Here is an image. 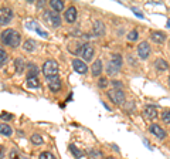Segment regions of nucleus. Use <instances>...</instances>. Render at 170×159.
<instances>
[{"mask_svg": "<svg viewBox=\"0 0 170 159\" xmlns=\"http://www.w3.org/2000/svg\"><path fill=\"white\" fill-rule=\"evenodd\" d=\"M169 84H170V77H169Z\"/></svg>", "mask_w": 170, "mask_h": 159, "instance_id": "obj_35", "label": "nucleus"}, {"mask_svg": "<svg viewBox=\"0 0 170 159\" xmlns=\"http://www.w3.org/2000/svg\"><path fill=\"white\" fill-rule=\"evenodd\" d=\"M107 85H108L107 78H99V87H101V88H105Z\"/></svg>", "mask_w": 170, "mask_h": 159, "instance_id": "obj_29", "label": "nucleus"}, {"mask_svg": "<svg viewBox=\"0 0 170 159\" xmlns=\"http://www.w3.org/2000/svg\"><path fill=\"white\" fill-rule=\"evenodd\" d=\"M137 54H139V57L142 58V60H146V58L149 57L150 47H149V44H147L146 41H143V43H140L139 46H137Z\"/></svg>", "mask_w": 170, "mask_h": 159, "instance_id": "obj_7", "label": "nucleus"}, {"mask_svg": "<svg viewBox=\"0 0 170 159\" xmlns=\"http://www.w3.org/2000/svg\"><path fill=\"white\" fill-rule=\"evenodd\" d=\"M19 159H20V158H19ZM21 159H26V158H21Z\"/></svg>", "mask_w": 170, "mask_h": 159, "instance_id": "obj_36", "label": "nucleus"}, {"mask_svg": "<svg viewBox=\"0 0 170 159\" xmlns=\"http://www.w3.org/2000/svg\"><path fill=\"white\" fill-rule=\"evenodd\" d=\"M7 61V54H6V51L3 50V48L0 47V67H2V65L4 64V63H6Z\"/></svg>", "mask_w": 170, "mask_h": 159, "instance_id": "obj_23", "label": "nucleus"}, {"mask_svg": "<svg viewBox=\"0 0 170 159\" xmlns=\"http://www.w3.org/2000/svg\"><path fill=\"white\" fill-rule=\"evenodd\" d=\"M145 115L146 118H156L157 117V111L155 107H146L145 108Z\"/></svg>", "mask_w": 170, "mask_h": 159, "instance_id": "obj_17", "label": "nucleus"}, {"mask_svg": "<svg viewBox=\"0 0 170 159\" xmlns=\"http://www.w3.org/2000/svg\"><path fill=\"white\" fill-rule=\"evenodd\" d=\"M81 55H82V58H85V61H91L94 57V47L91 44H84L82 50H81Z\"/></svg>", "mask_w": 170, "mask_h": 159, "instance_id": "obj_9", "label": "nucleus"}, {"mask_svg": "<svg viewBox=\"0 0 170 159\" xmlns=\"http://www.w3.org/2000/svg\"><path fill=\"white\" fill-rule=\"evenodd\" d=\"M94 31H95L97 36H103V33H105V27H103V24L101 23V21H97L95 26H94Z\"/></svg>", "mask_w": 170, "mask_h": 159, "instance_id": "obj_20", "label": "nucleus"}, {"mask_svg": "<svg viewBox=\"0 0 170 159\" xmlns=\"http://www.w3.org/2000/svg\"><path fill=\"white\" fill-rule=\"evenodd\" d=\"M43 73L47 78L58 74V63L55 60H47L43 64Z\"/></svg>", "mask_w": 170, "mask_h": 159, "instance_id": "obj_2", "label": "nucleus"}, {"mask_svg": "<svg viewBox=\"0 0 170 159\" xmlns=\"http://www.w3.org/2000/svg\"><path fill=\"white\" fill-rule=\"evenodd\" d=\"M120 65H122V57L119 54H113L109 61V64H108V70H107L108 74H111V75L118 74Z\"/></svg>", "mask_w": 170, "mask_h": 159, "instance_id": "obj_3", "label": "nucleus"}, {"mask_svg": "<svg viewBox=\"0 0 170 159\" xmlns=\"http://www.w3.org/2000/svg\"><path fill=\"white\" fill-rule=\"evenodd\" d=\"M150 38L153 40V43L162 44L166 40V36H164V33H162V31H153V33L150 34Z\"/></svg>", "mask_w": 170, "mask_h": 159, "instance_id": "obj_13", "label": "nucleus"}, {"mask_svg": "<svg viewBox=\"0 0 170 159\" xmlns=\"http://www.w3.org/2000/svg\"><path fill=\"white\" fill-rule=\"evenodd\" d=\"M40 159H55V156H54L51 152H43L40 155Z\"/></svg>", "mask_w": 170, "mask_h": 159, "instance_id": "obj_26", "label": "nucleus"}, {"mask_svg": "<svg viewBox=\"0 0 170 159\" xmlns=\"http://www.w3.org/2000/svg\"><path fill=\"white\" fill-rule=\"evenodd\" d=\"M24 50L26 51H33L34 50V41H26L24 43Z\"/></svg>", "mask_w": 170, "mask_h": 159, "instance_id": "obj_25", "label": "nucleus"}, {"mask_svg": "<svg viewBox=\"0 0 170 159\" xmlns=\"http://www.w3.org/2000/svg\"><path fill=\"white\" fill-rule=\"evenodd\" d=\"M89 158L91 159H103V156L97 149H89Z\"/></svg>", "mask_w": 170, "mask_h": 159, "instance_id": "obj_21", "label": "nucleus"}, {"mask_svg": "<svg viewBox=\"0 0 170 159\" xmlns=\"http://www.w3.org/2000/svg\"><path fill=\"white\" fill-rule=\"evenodd\" d=\"M0 40L2 43L6 44V46H10V47H19V44L21 41V36L19 31L13 30V29H7L3 33L0 34Z\"/></svg>", "mask_w": 170, "mask_h": 159, "instance_id": "obj_1", "label": "nucleus"}, {"mask_svg": "<svg viewBox=\"0 0 170 159\" xmlns=\"http://www.w3.org/2000/svg\"><path fill=\"white\" fill-rule=\"evenodd\" d=\"M64 16H65V20H67L68 23H74V21L77 20V9H75L74 6L68 7Z\"/></svg>", "mask_w": 170, "mask_h": 159, "instance_id": "obj_12", "label": "nucleus"}, {"mask_svg": "<svg viewBox=\"0 0 170 159\" xmlns=\"http://www.w3.org/2000/svg\"><path fill=\"white\" fill-rule=\"evenodd\" d=\"M167 27L170 29V19H169V20H167Z\"/></svg>", "mask_w": 170, "mask_h": 159, "instance_id": "obj_34", "label": "nucleus"}, {"mask_svg": "<svg viewBox=\"0 0 170 159\" xmlns=\"http://www.w3.org/2000/svg\"><path fill=\"white\" fill-rule=\"evenodd\" d=\"M48 80V85H50L51 91L54 92H58L61 90V80L58 75H54V77H48L47 78Z\"/></svg>", "mask_w": 170, "mask_h": 159, "instance_id": "obj_8", "label": "nucleus"}, {"mask_svg": "<svg viewBox=\"0 0 170 159\" xmlns=\"http://www.w3.org/2000/svg\"><path fill=\"white\" fill-rule=\"evenodd\" d=\"M50 6L53 7L55 11H63V9H64V2H63V0H51V2H50Z\"/></svg>", "mask_w": 170, "mask_h": 159, "instance_id": "obj_15", "label": "nucleus"}, {"mask_svg": "<svg viewBox=\"0 0 170 159\" xmlns=\"http://www.w3.org/2000/svg\"><path fill=\"white\" fill-rule=\"evenodd\" d=\"M13 19V11L9 7H2L0 9V26H6L10 23V20Z\"/></svg>", "mask_w": 170, "mask_h": 159, "instance_id": "obj_5", "label": "nucleus"}, {"mask_svg": "<svg viewBox=\"0 0 170 159\" xmlns=\"http://www.w3.org/2000/svg\"><path fill=\"white\" fill-rule=\"evenodd\" d=\"M149 131L152 132L153 135H156L157 138H160V139L166 138V132H164V129L162 128V126H160V125H157V124H153V125H150Z\"/></svg>", "mask_w": 170, "mask_h": 159, "instance_id": "obj_11", "label": "nucleus"}, {"mask_svg": "<svg viewBox=\"0 0 170 159\" xmlns=\"http://www.w3.org/2000/svg\"><path fill=\"white\" fill-rule=\"evenodd\" d=\"M44 19H46L47 23L50 24V26H53V27H58L61 24V19L55 11H46V13H44Z\"/></svg>", "mask_w": 170, "mask_h": 159, "instance_id": "obj_4", "label": "nucleus"}, {"mask_svg": "<svg viewBox=\"0 0 170 159\" xmlns=\"http://www.w3.org/2000/svg\"><path fill=\"white\" fill-rule=\"evenodd\" d=\"M109 159H113V158H109Z\"/></svg>", "mask_w": 170, "mask_h": 159, "instance_id": "obj_37", "label": "nucleus"}, {"mask_svg": "<svg viewBox=\"0 0 170 159\" xmlns=\"http://www.w3.org/2000/svg\"><path fill=\"white\" fill-rule=\"evenodd\" d=\"M155 67H156V70H159V71H166L167 68H169V64H167L163 58H157V60L155 61Z\"/></svg>", "mask_w": 170, "mask_h": 159, "instance_id": "obj_14", "label": "nucleus"}, {"mask_svg": "<svg viewBox=\"0 0 170 159\" xmlns=\"http://www.w3.org/2000/svg\"><path fill=\"white\" fill-rule=\"evenodd\" d=\"M27 85L30 88H38L40 87V81L37 77H28L27 78Z\"/></svg>", "mask_w": 170, "mask_h": 159, "instance_id": "obj_19", "label": "nucleus"}, {"mask_svg": "<svg viewBox=\"0 0 170 159\" xmlns=\"http://www.w3.org/2000/svg\"><path fill=\"white\" fill-rule=\"evenodd\" d=\"M112 84H113V87H116V88L122 87V82H119V81H112Z\"/></svg>", "mask_w": 170, "mask_h": 159, "instance_id": "obj_32", "label": "nucleus"}, {"mask_svg": "<svg viewBox=\"0 0 170 159\" xmlns=\"http://www.w3.org/2000/svg\"><path fill=\"white\" fill-rule=\"evenodd\" d=\"M162 119H163L164 122H167V124H170V109L169 111H164L163 114H162Z\"/></svg>", "mask_w": 170, "mask_h": 159, "instance_id": "obj_27", "label": "nucleus"}, {"mask_svg": "<svg viewBox=\"0 0 170 159\" xmlns=\"http://www.w3.org/2000/svg\"><path fill=\"white\" fill-rule=\"evenodd\" d=\"M101 71H102V63H101V60H97L92 64V74L97 77L101 74Z\"/></svg>", "mask_w": 170, "mask_h": 159, "instance_id": "obj_16", "label": "nucleus"}, {"mask_svg": "<svg viewBox=\"0 0 170 159\" xmlns=\"http://www.w3.org/2000/svg\"><path fill=\"white\" fill-rule=\"evenodd\" d=\"M3 146H0V159H2V158H3Z\"/></svg>", "mask_w": 170, "mask_h": 159, "instance_id": "obj_33", "label": "nucleus"}, {"mask_svg": "<svg viewBox=\"0 0 170 159\" xmlns=\"http://www.w3.org/2000/svg\"><path fill=\"white\" fill-rule=\"evenodd\" d=\"M71 149H72V153H74V155H75V158H81V156L84 155V153L81 152V151H78V149H77V148H74V146H72V148H71Z\"/></svg>", "mask_w": 170, "mask_h": 159, "instance_id": "obj_28", "label": "nucleus"}, {"mask_svg": "<svg viewBox=\"0 0 170 159\" xmlns=\"http://www.w3.org/2000/svg\"><path fill=\"white\" fill-rule=\"evenodd\" d=\"M10 158L11 159H19L20 156H19V153H17L16 151H11V152H10Z\"/></svg>", "mask_w": 170, "mask_h": 159, "instance_id": "obj_31", "label": "nucleus"}, {"mask_svg": "<svg viewBox=\"0 0 170 159\" xmlns=\"http://www.w3.org/2000/svg\"><path fill=\"white\" fill-rule=\"evenodd\" d=\"M72 67H74V70H75L78 74H85V73L88 71L87 64H85L84 61H81V60H74L72 61Z\"/></svg>", "mask_w": 170, "mask_h": 159, "instance_id": "obj_10", "label": "nucleus"}, {"mask_svg": "<svg viewBox=\"0 0 170 159\" xmlns=\"http://www.w3.org/2000/svg\"><path fill=\"white\" fill-rule=\"evenodd\" d=\"M31 142H33L34 145H41V144H43V138H41V135H38V134H34V135L31 136Z\"/></svg>", "mask_w": 170, "mask_h": 159, "instance_id": "obj_22", "label": "nucleus"}, {"mask_svg": "<svg viewBox=\"0 0 170 159\" xmlns=\"http://www.w3.org/2000/svg\"><path fill=\"white\" fill-rule=\"evenodd\" d=\"M0 134L4 136H10L13 134V131H11V128L7 124H0Z\"/></svg>", "mask_w": 170, "mask_h": 159, "instance_id": "obj_18", "label": "nucleus"}, {"mask_svg": "<svg viewBox=\"0 0 170 159\" xmlns=\"http://www.w3.org/2000/svg\"><path fill=\"white\" fill-rule=\"evenodd\" d=\"M108 95H109V98L112 99L113 104H124L125 102V94L122 90H111L108 91Z\"/></svg>", "mask_w": 170, "mask_h": 159, "instance_id": "obj_6", "label": "nucleus"}, {"mask_svg": "<svg viewBox=\"0 0 170 159\" xmlns=\"http://www.w3.org/2000/svg\"><path fill=\"white\" fill-rule=\"evenodd\" d=\"M36 31L38 34H40V36H43V37H48V34H47V31H44V30H41L40 27H36Z\"/></svg>", "mask_w": 170, "mask_h": 159, "instance_id": "obj_30", "label": "nucleus"}, {"mask_svg": "<svg viewBox=\"0 0 170 159\" xmlns=\"http://www.w3.org/2000/svg\"><path fill=\"white\" fill-rule=\"evenodd\" d=\"M137 37H139V36H137V31L136 30H132L129 34H128V40H129V41L137 40Z\"/></svg>", "mask_w": 170, "mask_h": 159, "instance_id": "obj_24", "label": "nucleus"}]
</instances>
